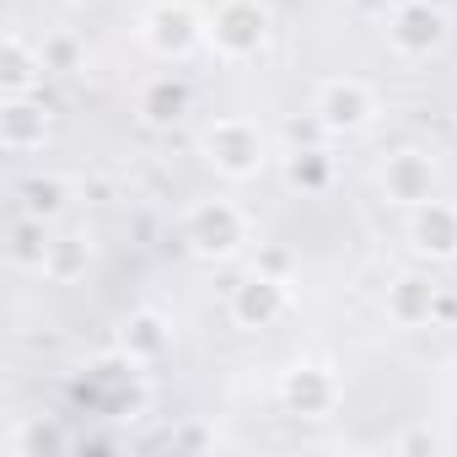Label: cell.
<instances>
[{"label": "cell", "mask_w": 457, "mask_h": 457, "mask_svg": "<svg viewBox=\"0 0 457 457\" xmlns=\"http://www.w3.org/2000/svg\"><path fill=\"white\" fill-rule=\"evenodd\" d=\"M188 38H194V22L183 12H156L151 17V44L156 49H183Z\"/></svg>", "instance_id": "cell-13"}, {"label": "cell", "mask_w": 457, "mask_h": 457, "mask_svg": "<svg viewBox=\"0 0 457 457\" xmlns=\"http://www.w3.org/2000/svg\"><path fill=\"white\" fill-rule=\"evenodd\" d=\"M38 71H44V49L33 54V49L12 33V38H6V92H12V97H22V92L33 87V76H38Z\"/></svg>", "instance_id": "cell-6"}, {"label": "cell", "mask_w": 457, "mask_h": 457, "mask_svg": "<svg viewBox=\"0 0 457 457\" xmlns=\"http://www.w3.org/2000/svg\"><path fill=\"white\" fill-rule=\"evenodd\" d=\"M393 307H398V318H403V323H414V318H425V312H430V291H425L420 280H403Z\"/></svg>", "instance_id": "cell-15"}, {"label": "cell", "mask_w": 457, "mask_h": 457, "mask_svg": "<svg viewBox=\"0 0 457 457\" xmlns=\"http://www.w3.org/2000/svg\"><path fill=\"white\" fill-rule=\"evenodd\" d=\"M0 135H6L12 151H33V145H44V113L17 97V103L6 108V119H0Z\"/></svg>", "instance_id": "cell-5"}, {"label": "cell", "mask_w": 457, "mask_h": 457, "mask_svg": "<svg viewBox=\"0 0 457 457\" xmlns=\"http://www.w3.org/2000/svg\"><path fill=\"white\" fill-rule=\"evenodd\" d=\"M237 232H243V226H237V215L226 210V204H199L188 215V243L204 248V253H226V248L237 243Z\"/></svg>", "instance_id": "cell-2"}, {"label": "cell", "mask_w": 457, "mask_h": 457, "mask_svg": "<svg viewBox=\"0 0 457 457\" xmlns=\"http://www.w3.org/2000/svg\"><path fill=\"white\" fill-rule=\"evenodd\" d=\"M210 162H220L226 172H253L259 167V135L248 124H215L210 129Z\"/></svg>", "instance_id": "cell-1"}, {"label": "cell", "mask_w": 457, "mask_h": 457, "mask_svg": "<svg viewBox=\"0 0 457 457\" xmlns=\"http://www.w3.org/2000/svg\"><path fill=\"white\" fill-rule=\"evenodd\" d=\"M12 264H28V270H44L49 264V243H44V220L28 215L17 232H12Z\"/></svg>", "instance_id": "cell-10"}, {"label": "cell", "mask_w": 457, "mask_h": 457, "mask_svg": "<svg viewBox=\"0 0 457 457\" xmlns=\"http://www.w3.org/2000/svg\"><path fill=\"white\" fill-rule=\"evenodd\" d=\"M215 38L232 49V54H248V49H259V38H264V12L259 6H226L220 17H215Z\"/></svg>", "instance_id": "cell-3"}, {"label": "cell", "mask_w": 457, "mask_h": 457, "mask_svg": "<svg viewBox=\"0 0 457 457\" xmlns=\"http://www.w3.org/2000/svg\"><path fill=\"white\" fill-rule=\"evenodd\" d=\"M420 248H430V253H457V215H452V210L430 204V215L420 220Z\"/></svg>", "instance_id": "cell-12"}, {"label": "cell", "mask_w": 457, "mask_h": 457, "mask_svg": "<svg viewBox=\"0 0 457 457\" xmlns=\"http://www.w3.org/2000/svg\"><path fill=\"white\" fill-rule=\"evenodd\" d=\"M129 350H140V355H151V350H162V323H156L151 312L129 323Z\"/></svg>", "instance_id": "cell-16"}, {"label": "cell", "mask_w": 457, "mask_h": 457, "mask_svg": "<svg viewBox=\"0 0 457 457\" xmlns=\"http://www.w3.org/2000/svg\"><path fill=\"white\" fill-rule=\"evenodd\" d=\"M280 312V286L275 280H248L243 296H237V318L243 323H270Z\"/></svg>", "instance_id": "cell-9"}, {"label": "cell", "mask_w": 457, "mask_h": 457, "mask_svg": "<svg viewBox=\"0 0 457 457\" xmlns=\"http://www.w3.org/2000/svg\"><path fill=\"white\" fill-rule=\"evenodd\" d=\"M22 194H28V215H38V220L60 210V183H54V178H33Z\"/></svg>", "instance_id": "cell-14"}, {"label": "cell", "mask_w": 457, "mask_h": 457, "mask_svg": "<svg viewBox=\"0 0 457 457\" xmlns=\"http://www.w3.org/2000/svg\"><path fill=\"white\" fill-rule=\"evenodd\" d=\"M366 113H371V103H366V92L355 81H339V87L323 92V119L328 124H361Z\"/></svg>", "instance_id": "cell-7"}, {"label": "cell", "mask_w": 457, "mask_h": 457, "mask_svg": "<svg viewBox=\"0 0 457 457\" xmlns=\"http://www.w3.org/2000/svg\"><path fill=\"white\" fill-rule=\"evenodd\" d=\"M286 398H291V409L318 414V409H328L334 387H328V377H318V371H291V377H286Z\"/></svg>", "instance_id": "cell-8"}, {"label": "cell", "mask_w": 457, "mask_h": 457, "mask_svg": "<svg viewBox=\"0 0 457 457\" xmlns=\"http://www.w3.org/2000/svg\"><path fill=\"white\" fill-rule=\"evenodd\" d=\"M387 188H393L398 199H425V194H430V167H425L420 156H398V162L387 167Z\"/></svg>", "instance_id": "cell-11"}, {"label": "cell", "mask_w": 457, "mask_h": 457, "mask_svg": "<svg viewBox=\"0 0 457 457\" xmlns=\"http://www.w3.org/2000/svg\"><path fill=\"white\" fill-rule=\"evenodd\" d=\"M393 38H398V49H409V54L436 49V38H441V12H430V6H403Z\"/></svg>", "instance_id": "cell-4"}]
</instances>
